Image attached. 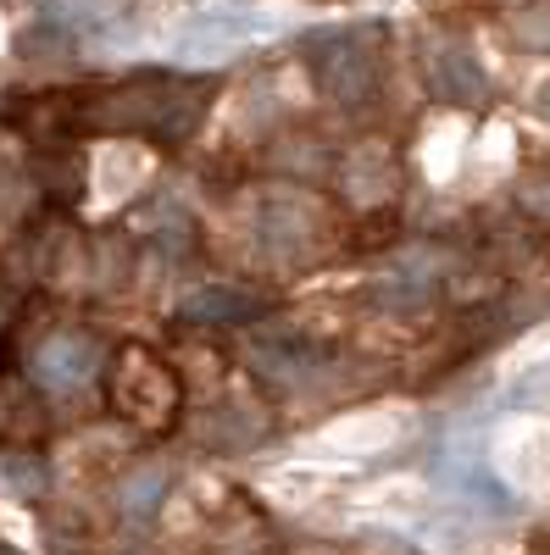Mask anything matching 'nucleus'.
Returning <instances> with one entry per match:
<instances>
[{
    "mask_svg": "<svg viewBox=\"0 0 550 555\" xmlns=\"http://www.w3.org/2000/svg\"><path fill=\"white\" fill-rule=\"evenodd\" d=\"M212 101V83L201 78H133L123 89H112L106 101L89 106L95 128H117V133H156V139H183L195 133L201 112Z\"/></svg>",
    "mask_w": 550,
    "mask_h": 555,
    "instance_id": "nucleus-1",
    "label": "nucleus"
},
{
    "mask_svg": "<svg viewBox=\"0 0 550 555\" xmlns=\"http://www.w3.org/2000/svg\"><path fill=\"white\" fill-rule=\"evenodd\" d=\"M306 73L334 106H367L384 83L379 28H323L306 39Z\"/></svg>",
    "mask_w": 550,
    "mask_h": 555,
    "instance_id": "nucleus-2",
    "label": "nucleus"
},
{
    "mask_svg": "<svg viewBox=\"0 0 550 555\" xmlns=\"http://www.w3.org/2000/svg\"><path fill=\"white\" fill-rule=\"evenodd\" d=\"M423 78L439 101L450 106H484L489 101V73L484 62L468 51L462 39H434L429 51H423Z\"/></svg>",
    "mask_w": 550,
    "mask_h": 555,
    "instance_id": "nucleus-3",
    "label": "nucleus"
},
{
    "mask_svg": "<svg viewBox=\"0 0 550 555\" xmlns=\"http://www.w3.org/2000/svg\"><path fill=\"white\" fill-rule=\"evenodd\" d=\"M95 366H101V350L95 339H84V334H51L34 361H28V373L44 395H78L89 378H95Z\"/></svg>",
    "mask_w": 550,
    "mask_h": 555,
    "instance_id": "nucleus-4",
    "label": "nucleus"
},
{
    "mask_svg": "<svg viewBox=\"0 0 550 555\" xmlns=\"http://www.w3.org/2000/svg\"><path fill=\"white\" fill-rule=\"evenodd\" d=\"M251 361L261 366L267 378L300 384V378H311L317 366H323V345H317L311 334H300V328L272 322V328H256V334H251Z\"/></svg>",
    "mask_w": 550,
    "mask_h": 555,
    "instance_id": "nucleus-5",
    "label": "nucleus"
},
{
    "mask_svg": "<svg viewBox=\"0 0 550 555\" xmlns=\"http://www.w3.org/2000/svg\"><path fill=\"white\" fill-rule=\"evenodd\" d=\"M439 278H445V261L434 250H411V256H400L395 267L379 272L373 300L389 306V311H418V306H429L439 295Z\"/></svg>",
    "mask_w": 550,
    "mask_h": 555,
    "instance_id": "nucleus-6",
    "label": "nucleus"
},
{
    "mask_svg": "<svg viewBox=\"0 0 550 555\" xmlns=\"http://www.w3.org/2000/svg\"><path fill=\"white\" fill-rule=\"evenodd\" d=\"M178 317L183 322H201V328H245V322L267 317V300L251 295V289L206 284V289H190V295L178 300Z\"/></svg>",
    "mask_w": 550,
    "mask_h": 555,
    "instance_id": "nucleus-7",
    "label": "nucleus"
},
{
    "mask_svg": "<svg viewBox=\"0 0 550 555\" xmlns=\"http://www.w3.org/2000/svg\"><path fill=\"white\" fill-rule=\"evenodd\" d=\"M311 228H317V217H311V206L295 201V195H267V201L256 206V240H261L272 256L306 250Z\"/></svg>",
    "mask_w": 550,
    "mask_h": 555,
    "instance_id": "nucleus-8",
    "label": "nucleus"
},
{
    "mask_svg": "<svg viewBox=\"0 0 550 555\" xmlns=\"http://www.w3.org/2000/svg\"><path fill=\"white\" fill-rule=\"evenodd\" d=\"M251 34H261V17L251 12H206L178 34V51H234Z\"/></svg>",
    "mask_w": 550,
    "mask_h": 555,
    "instance_id": "nucleus-9",
    "label": "nucleus"
},
{
    "mask_svg": "<svg viewBox=\"0 0 550 555\" xmlns=\"http://www.w3.org/2000/svg\"><path fill=\"white\" fill-rule=\"evenodd\" d=\"M507 34L517 51H534V56H550V0H528L507 17Z\"/></svg>",
    "mask_w": 550,
    "mask_h": 555,
    "instance_id": "nucleus-10",
    "label": "nucleus"
},
{
    "mask_svg": "<svg viewBox=\"0 0 550 555\" xmlns=\"http://www.w3.org/2000/svg\"><path fill=\"white\" fill-rule=\"evenodd\" d=\"M162 494H167V467H140V473L123 483V512L140 522V517H151L156 505H162Z\"/></svg>",
    "mask_w": 550,
    "mask_h": 555,
    "instance_id": "nucleus-11",
    "label": "nucleus"
},
{
    "mask_svg": "<svg viewBox=\"0 0 550 555\" xmlns=\"http://www.w3.org/2000/svg\"><path fill=\"white\" fill-rule=\"evenodd\" d=\"M0 478H12L17 494H44V483H51V473H44L34 455H23V450H7V455H0Z\"/></svg>",
    "mask_w": 550,
    "mask_h": 555,
    "instance_id": "nucleus-12",
    "label": "nucleus"
},
{
    "mask_svg": "<svg viewBox=\"0 0 550 555\" xmlns=\"http://www.w3.org/2000/svg\"><path fill=\"white\" fill-rule=\"evenodd\" d=\"M517 206L539 222H550V178H528L523 190H517Z\"/></svg>",
    "mask_w": 550,
    "mask_h": 555,
    "instance_id": "nucleus-13",
    "label": "nucleus"
},
{
    "mask_svg": "<svg viewBox=\"0 0 550 555\" xmlns=\"http://www.w3.org/2000/svg\"><path fill=\"white\" fill-rule=\"evenodd\" d=\"M534 112L550 122V83H539V95H534Z\"/></svg>",
    "mask_w": 550,
    "mask_h": 555,
    "instance_id": "nucleus-14",
    "label": "nucleus"
},
{
    "mask_svg": "<svg viewBox=\"0 0 550 555\" xmlns=\"http://www.w3.org/2000/svg\"><path fill=\"white\" fill-rule=\"evenodd\" d=\"M0 555H17V550H0Z\"/></svg>",
    "mask_w": 550,
    "mask_h": 555,
    "instance_id": "nucleus-15",
    "label": "nucleus"
}]
</instances>
